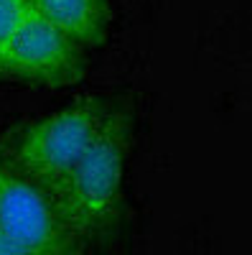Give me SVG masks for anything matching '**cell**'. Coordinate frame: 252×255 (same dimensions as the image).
I'll use <instances>...</instances> for the list:
<instances>
[{
	"label": "cell",
	"instance_id": "cell-3",
	"mask_svg": "<svg viewBox=\"0 0 252 255\" xmlns=\"http://www.w3.org/2000/svg\"><path fill=\"white\" fill-rule=\"evenodd\" d=\"M0 230L46 255H87L51 191L0 158Z\"/></svg>",
	"mask_w": 252,
	"mask_h": 255
},
{
	"label": "cell",
	"instance_id": "cell-6",
	"mask_svg": "<svg viewBox=\"0 0 252 255\" xmlns=\"http://www.w3.org/2000/svg\"><path fill=\"white\" fill-rule=\"evenodd\" d=\"M28 15H31L28 0H0V56L5 54L13 36L20 31Z\"/></svg>",
	"mask_w": 252,
	"mask_h": 255
},
{
	"label": "cell",
	"instance_id": "cell-7",
	"mask_svg": "<svg viewBox=\"0 0 252 255\" xmlns=\"http://www.w3.org/2000/svg\"><path fill=\"white\" fill-rule=\"evenodd\" d=\"M0 255H46V253H41V250L26 245L23 240H18L0 230Z\"/></svg>",
	"mask_w": 252,
	"mask_h": 255
},
{
	"label": "cell",
	"instance_id": "cell-1",
	"mask_svg": "<svg viewBox=\"0 0 252 255\" xmlns=\"http://www.w3.org/2000/svg\"><path fill=\"white\" fill-rule=\"evenodd\" d=\"M133 143V105L112 100L99 135L51 197L64 222L87 245H107L122 222V179Z\"/></svg>",
	"mask_w": 252,
	"mask_h": 255
},
{
	"label": "cell",
	"instance_id": "cell-2",
	"mask_svg": "<svg viewBox=\"0 0 252 255\" xmlns=\"http://www.w3.org/2000/svg\"><path fill=\"white\" fill-rule=\"evenodd\" d=\"M112 100L84 97L44 120L18 128L0 143V158L54 191L99 135Z\"/></svg>",
	"mask_w": 252,
	"mask_h": 255
},
{
	"label": "cell",
	"instance_id": "cell-5",
	"mask_svg": "<svg viewBox=\"0 0 252 255\" xmlns=\"http://www.w3.org/2000/svg\"><path fill=\"white\" fill-rule=\"evenodd\" d=\"M36 15L61 28L82 49L99 46L110 31V3L107 0H28Z\"/></svg>",
	"mask_w": 252,
	"mask_h": 255
},
{
	"label": "cell",
	"instance_id": "cell-4",
	"mask_svg": "<svg viewBox=\"0 0 252 255\" xmlns=\"http://www.w3.org/2000/svg\"><path fill=\"white\" fill-rule=\"evenodd\" d=\"M84 72L87 61L82 46L33 10L0 56V79L36 87H67L79 82Z\"/></svg>",
	"mask_w": 252,
	"mask_h": 255
}]
</instances>
